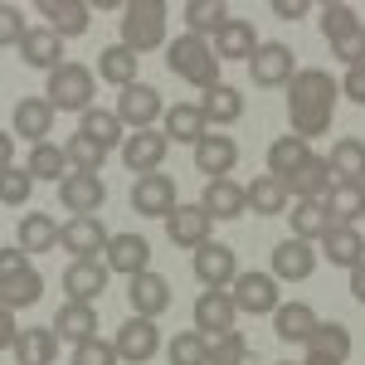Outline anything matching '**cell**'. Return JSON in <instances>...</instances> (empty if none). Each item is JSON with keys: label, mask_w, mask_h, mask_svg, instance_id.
<instances>
[{"label": "cell", "mask_w": 365, "mask_h": 365, "mask_svg": "<svg viewBox=\"0 0 365 365\" xmlns=\"http://www.w3.org/2000/svg\"><path fill=\"white\" fill-rule=\"evenodd\" d=\"M117 117H122V127H132V132H151V122L156 117H166L161 108V93L151 83H132L117 93Z\"/></svg>", "instance_id": "obj_6"}, {"label": "cell", "mask_w": 365, "mask_h": 365, "mask_svg": "<svg viewBox=\"0 0 365 365\" xmlns=\"http://www.w3.org/2000/svg\"><path fill=\"white\" fill-rule=\"evenodd\" d=\"M166 137L170 141H190V146H195L200 137H210V122H205V113H200V103H170Z\"/></svg>", "instance_id": "obj_32"}, {"label": "cell", "mask_w": 365, "mask_h": 365, "mask_svg": "<svg viewBox=\"0 0 365 365\" xmlns=\"http://www.w3.org/2000/svg\"><path fill=\"white\" fill-rule=\"evenodd\" d=\"M361 185H365V180H361Z\"/></svg>", "instance_id": "obj_60"}, {"label": "cell", "mask_w": 365, "mask_h": 365, "mask_svg": "<svg viewBox=\"0 0 365 365\" xmlns=\"http://www.w3.org/2000/svg\"><path fill=\"white\" fill-rule=\"evenodd\" d=\"M137 63H141V54H132L127 44H108L98 54V78L113 88H132L137 83Z\"/></svg>", "instance_id": "obj_29"}, {"label": "cell", "mask_w": 365, "mask_h": 365, "mask_svg": "<svg viewBox=\"0 0 365 365\" xmlns=\"http://www.w3.org/2000/svg\"><path fill=\"white\" fill-rule=\"evenodd\" d=\"M307 346L346 365V356H351V331H346L341 322H317V331H312V341H307Z\"/></svg>", "instance_id": "obj_44"}, {"label": "cell", "mask_w": 365, "mask_h": 365, "mask_svg": "<svg viewBox=\"0 0 365 365\" xmlns=\"http://www.w3.org/2000/svg\"><path fill=\"white\" fill-rule=\"evenodd\" d=\"M25 258H29L25 249H0V278H10V273H20V268H29Z\"/></svg>", "instance_id": "obj_55"}, {"label": "cell", "mask_w": 365, "mask_h": 365, "mask_svg": "<svg viewBox=\"0 0 365 365\" xmlns=\"http://www.w3.org/2000/svg\"><path fill=\"white\" fill-rule=\"evenodd\" d=\"M39 15L58 39L88 34V25H93V5H83V0H39Z\"/></svg>", "instance_id": "obj_17"}, {"label": "cell", "mask_w": 365, "mask_h": 365, "mask_svg": "<svg viewBox=\"0 0 365 365\" xmlns=\"http://www.w3.org/2000/svg\"><path fill=\"white\" fill-rule=\"evenodd\" d=\"M166 68H170V73H180L185 83L205 88V93L220 83V54H215V44L200 39V34H180V39H170Z\"/></svg>", "instance_id": "obj_2"}, {"label": "cell", "mask_w": 365, "mask_h": 365, "mask_svg": "<svg viewBox=\"0 0 365 365\" xmlns=\"http://www.w3.org/2000/svg\"><path fill=\"white\" fill-rule=\"evenodd\" d=\"M180 200H175V185H170V175L161 170H151V175H137V185H132V210L137 215H151V220H170V210H175Z\"/></svg>", "instance_id": "obj_10"}, {"label": "cell", "mask_w": 365, "mask_h": 365, "mask_svg": "<svg viewBox=\"0 0 365 365\" xmlns=\"http://www.w3.org/2000/svg\"><path fill=\"white\" fill-rule=\"evenodd\" d=\"M25 34H29L25 15H20L15 5H0V44H5V49H10V44H25Z\"/></svg>", "instance_id": "obj_52"}, {"label": "cell", "mask_w": 365, "mask_h": 365, "mask_svg": "<svg viewBox=\"0 0 365 365\" xmlns=\"http://www.w3.org/2000/svg\"><path fill=\"white\" fill-rule=\"evenodd\" d=\"M341 93H346L351 103H361V108H365V63H361V68H346V83H341Z\"/></svg>", "instance_id": "obj_53"}, {"label": "cell", "mask_w": 365, "mask_h": 365, "mask_svg": "<svg viewBox=\"0 0 365 365\" xmlns=\"http://www.w3.org/2000/svg\"><path fill=\"white\" fill-rule=\"evenodd\" d=\"M127 297H132V312L137 317H161L170 307V282L161 273H137L132 287H127Z\"/></svg>", "instance_id": "obj_24"}, {"label": "cell", "mask_w": 365, "mask_h": 365, "mask_svg": "<svg viewBox=\"0 0 365 365\" xmlns=\"http://www.w3.org/2000/svg\"><path fill=\"white\" fill-rule=\"evenodd\" d=\"M190 268H195V278L205 282V287H229V282L239 278V263H234V249L229 244H200L195 258H190Z\"/></svg>", "instance_id": "obj_13"}, {"label": "cell", "mask_w": 365, "mask_h": 365, "mask_svg": "<svg viewBox=\"0 0 365 365\" xmlns=\"http://www.w3.org/2000/svg\"><path fill=\"white\" fill-rule=\"evenodd\" d=\"M54 331L58 341H73V346H83V341L98 336V317H93V307L88 302H63L54 317Z\"/></svg>", "instance_id": "obj_30"}, {"label": "cell", "mask_w": 365, "mask_h": 365, "mask_svg": "<svg viewBox=\"0 0 365 365\" xmlns=\"http://www.w3.org/2000/svg\"><path fill=\"white\" fill-rule=\"evenodd\" d=\"M215 54H220V63H225V58H253L258 54V34H253L249 20H229V25L215 34Z\"/></svg>", "instance_id": "obj_34"}, {"label": "cell", "mask_w": 365, "mask_h": 365, "mask_svg": "<svg viewBox=\"0 0 365 365\" xmlns=\"http://www.w3.org/2000/svg\"><path fill=\"white\" fill-rule=\"evenodd\" d=\"M20 336H25V331H15V312L0 307V346H5V351H15V346H20Z\"/></svg>", "instance_id": "obj_54"}, {"label": "cell", "mask_w": 365, "mask_h": 365, "mask_svg": "<svg viewBox=\"0 0 365 365\" xmlns=\"http://www.w3.org/2000/svg\"><path fill=\"white\" fill-rule=\"evenodd\" d=\"M327 215H331V225H356L365 215V185L361 180H336L331 190H327Z\"/></svg>", "instance_id": "obj_27"}, {"label": "cell", "mask_w": 365, "mask_h": 365, "mask_svg": "<svg viewBox=\"0 0 365 365\" xmlns=\"http://www.w3.org/2000/svg\"><path fill=\"white\" fill-rule=\"evenodd\" d=\"M322 249H327V263H336V268H361L365 263V239L356 234V225H331Z\"/></svg>", "instance_id": "obj_26"}, {"label": "cell", "mask_w": 365, "mask_h": 365, "mask_svg": "<svg viewBox=\"0 0 365 365\" xmlns=\"http://www.w3.org/2000/svg\"><path fill=\"white\" fill-rule=\"evenodd\" d=\"M10 132L34 141V146H44V137L54 132V108H49V98H20V103H15V117H10Z\"/></svg>", "instance_id": "obj_18"}, {"label": "cell", "mask_w": 365, "mask_h": 365, "mask_svg": "<svg viewBox=\"0 0 365 365\" xmlns=\"http://www.w3.org/2000/svg\"><path fill=\"white\" fill-rule=\"evenodd\" d=\"M307 161H312V151L302 137H278L268 146V175H278V180H287L292 170H302Z\"/></svg>", "instance_id": "obj_36"}, {"label": "cell", "mask_w": 365, "mask_h": 365, "mask_svg": "<svg viewBox=\"0 0 365 365\" xmlns=\"http://www.w3.org/2000/svg\"><path fill=\"white\" fill-rule=\"evenodd\" d=\"M20 58H25L29 68H44V73H54V68H63V39H58L54 29H29L25 44H20Z\"/></svg>", "instance_id": "obj_25"}, {"label": "cell", "mask_w": 365, "mask_h": 365, "mask_svg": "<svg viewBox=\"0 0 365 365\" xmlns=\"http://www.w3.org/2000/svg\"><path fill=\"white\" fill-rule=\"evenodd\" d=\"M10 166H15V137L0 132V170H10Z\"/></svg>", "instance_id": "obj_57"}, {"label": "cell", "mask_w": 365, "mask_h": 365, "mask_svg": "<svg viewBox=\"0 0 365 365\" xmlns=\"http://www.w3.org/2000/svg\"><path fill=\"white\" fill-rule=\"evenodd\" d=\"M234 161H239V141L225 132H210L195 141V170H205L210 180H225V170H234Z\"/></svg>", "instance_id": "obj_20"}, {"label": "cell", "mask_w": 365, "mask_h": 365, "mask_svg": "<svg viewBox=\"0 0 365 365\" xmlns=\"http://www.w3.org/2000/svg\"><path fill=\"white\" fill-rule=\"evenodd\" d=\"M312 268H317V249H312L307 239H282V244H273V278L278 282H302L312 278Z\"/></svg>", "instance_id": "obj_15"}, {"label": "cell", "mask_w": 365, "mask_h": 365, "mask_svg": "<svg viewBox=\"0 0 365 365\" xmlns=\"http://www.w3.org/2000/svg\"><path fill=\"white\" fill-rule=\"evenodd\" d=\"M200 205L210 210V220H239L244 210H249V185H239V180H210L205 185V195H200Z\"/></svg>", "instance_id": "obj_22"}, {"label": "cell", "mask_w": 365, "mask_h": 365, "mask_svg": "<svg viewBox=\"0 0 365 365\" xmlns=\"http://www.w3.org/2000/svg\"><path fill=\"white\" fill-rule=\"evenodd\" d=\"M117 356L122 361H132V365H141V361H151L156 351H161V331H156V317H127L122 327H117Z\"/></svg>", "instance_id": "obj_5"}, {"label": "cell", "mask_w": 365, "mask_h": 365, "mask_svg": "<svg viewBox=\"0 0 365 365\" xmlns=\"http://www.w3.org/2000/svg\"><path fill=\"white\" fill-rule=\"evenodd\" d=\"M249 73L258 88H287L297 78V58L287 44H258V54L249 58Z\"/></svg>", "instance_id": "obj_8"}, {"label": "cell", "mask_w": 365, "mask_h": 365, "mask_svg": "<svg viewBox=\"0 0 365 365\" xmlns=\"http://www.w3.org/2000/svg\"><path fill=\"white\" fill-rule=\"evenodd\" d=\"M58 200H63V210H73V220H83V215H98V210H103L108 190H103V180H98L93 170H73V175L58 185Z\"/></svg>", "instance_id": "obj_14"}, {"label": "cell", "mask_w": 365, "mask_h": 365, "mask_svg": "<svg viewBox=\"0 0 365 365\" xmlns=\"http://www.w3.org/2000/svg\"><path fill=\"white\" fill-rule=\"evenodd\" d=\"M336 93L327 68H297V78L287 83V122H292V137H322L336 117Z\"/></svg>", "instance_id": "obj_1"}, {"label": "cell", "mask_w": 365, "mask_h": 365, "mask_svg": "<svg viewBox=\"0 0 365 365\" xmlns=\"http://www.w3.org/2000/svg\"><path fill=\"white\" fill-rule=\"evenodd\" d=\"M54 356H58V331H49V327H25V336L15 346V361L20 365H54Z\"/></svg>", "instance_id": "obj_35"}, {"label": "cell", "mask_w": 365, "mask_h": 365, "mask_svg": "<svg viewBox=\"0 0 365 365\" xmlns=\"http://www.w3.org/2000/svg\"><path fill=\"white\" fill-rule=\"evenodd\" d=\"M49 108L54 113H93V73H88L83 63H63L49 73Z\"/></svg>", "instance_id": "obj_4"}, {"label": "cell", "mask_w": 365, "mask_h": 365, "mask_svg": "<svg viewBox=\"0 0 365 365\" xmlns=\"http://www.w3.org/2000/svg\"><path fill=\"white\" fill-rule=\"evenodd\" d=\"M282 185H287V195H297V200H327V190H331V161L312 156L307 166L292 170Z\"/></svg>", "instance_id": "obj_28"}, {"label": "cell", "mask_w": 365, "mask_h": 365, "mask_svg": "<svg viewBox=\"0 0 365 365\" xmlns=\"http://www.w3.org/2000/svg\"><path fill=\"white\" fill-rule=\"evenodd\" d=\"M249 210L253 215H282V210H287V185H282L278 175L249 180Z\"/></svg>", "instance_id": "obj_39"}, {"label": "cell", "mask_w": 365, "mask_h": 365, "mask_svg": "<svg viewBox=\"0 0 365 365\" xmlns=\"http://www.w3.org/2000/svg\"><path fill=\"white\" fill-rule=\"evenodd\" d=\"M108 244H113V234L103 229L98 215H83V220L63 225V249L73 253V258H98V253H108Z\"/></svg>", "instance_id": "obj_19"}, {"label": "cell", "mask_w": 365, "mask_h": 365, "mask_svg": "<svg viewBox=\"0 0 365 365\" xmlns=\"http://www.w3.org/2000/svg\"><path fill=\"white\" fill-rule=\"evenodd\" d=\"M29 185H34V175H29V166H10L0 170V205H25L29 200Z\"/></svg>", "instance_id": "obj_48"}, {"label": "cell", "mask_w": 365, "mask_h": 365, "mask_svg": "<svg viewBox=\"0 0 365 365\" xmlns=\"http://www.w3.org/2000/svg\"><path fill=\"white\" fill-rule=\"evenodd\" d=\"M54 244H63V229L54 225V215H25L20 220V249L25 253H44Z\"/></svg>", "instance_id": "obj_37"}, {"label": "cell", "mask_w": 365, "mask_h": 365, "mask_svg": "<svg viewBox=\"0 0 365 365\" xmlns=\"http://www.w3.org/2000/svg\"><path fill=\"white\" fill-rule=\"evenodd\" d=\"M103 263H108L113 273H127V278L151 273V244H146L141 234H113V244H108V253H103Z\"/></svg>", "instance_id": "obj_16"}, {"label": "cell", "mask_w": 365, "mask_h": 365, "mask_svg": "<svg viewBox=\"0 0 365 365\" xmlns=\"http://www.w3.org/2000/svg\"><path fill=\"white\" fill-rule=\"evenodd\" d=\"M331 175H341V180H365V141L341 137L331 146Z\"/></svg>", "instance_id": "obj_43"}, {"label": "cell", "mask_w": 365, "mask_h": 365, "mask_svg": "<svg viewBox=\"0 0 365 365\" xmlns=\"http://www.w3.org/2000/svg\"><path fill=\"white\" fill-rule=\"evenodd\" d=\"M210 210L205 205H175L170 210V220H166V234H170V244L175 249H190L195 253L200 244H210Z\"/></svg>", "instance_id": "obj_11"}, {"label": "cell", "mask_w": 365, "mask_h": 365, "mask_svg": "<svg viewBox=\"0 0 365 365\" xmlns=\"http://www.w3.org/2000/svg\"><path fill=\"white\" fill-rule=\"evenodd\" d=\"M39 297H44V278H39L34 268H20V273L0 278V307L20 312V307H34Z\"/></svg>", "instance_id": "obj_31"}, {"label": "cell", "mask_w": 365, "mask_h": 365, "mask_svg": "<svg viewBox=\"0 0 365 365\" xmlns=\"http://www.w3.org/2000/svg\"><path fill=\"white\" fill-rule=\"evenodd\" d=\"M331 54H336L346 68H361L365 63V25L351 29V34H341V39H331Z\"/></svg>", "instance_id": "obj_50"}, {"label": "cell", "mask_w": 365, "mask_h": 365, "mask_svg": "<svg viewBox=\"0 0 365 365\" xmlns=\"http://www.w3.org/2000/svg\"><path fill=\"white\" fill-rule=\"evenodd\" d=\"M25 166H29V175H39V180H58V185L73 175V170H68V166H73V161H68V151H63V146H49V141L29 151Z\"/></svg>", "instance_id": "obj_38"}, {"label": "cell", "mask_w": 365, "mask_h": 365, "mask_svg": "<svg viewBox=\"0 0 365 365\" xmlns=\"http://www.w3.org/2000/svg\"><path fill=\"white\" fill-rule=\"evenodd\" d=\"M108 263H98V258H73L68 263V273H63V292H68V302H98L103 297V287H108Z\"/></svg>", "instance_id": "obj_12"}, {"label": "cell", "mask_w": 365, "mask_h": 365, "mask_svg": "<svg viewBox=\"0 0 365 365\" xmlns=\"http://www.w3.org/2000/svg\"><path fill=\"white\" fill-rule=\"evenodd\" d=\"M63 151H68L73 170H93V175L103 170V156H108V146H98V141H93V137H83V132H73Z\"/></svg>", "instance_id": "obj_46"}, {"label": "cell", "mask_w": 365, "mask_h": 365, "mask_svg": "<svg viewBox=\"0 0 365 365\" xmlns=\"http://www.w3.org/2000/svg\"><path fill=\"white\" fill-rule=\"evenodd\" d=\"M351 29H361V20H356L351 5H327V10H322V34H327V44L341 39V34H351Z\"/></svg>", "instance_id": "obj_49"}, {"label": "cell", "mask_w": 365, "mask_h": 365, "mask_svg": "<svg viewBox=\"0 0 365 365\" xmlns=\"http://www.w3.org/2000/svg\"><path fill=\"white\" fill-rule=\"evenodd\" d=\"M210 341V365H244L249 361V341L239 331H225V336H205Z\"/></svg>", "instance_id": "obj_47"}, {"label": "cell", "mask_w": 365, "mask_h": 365, "mask_svg": "<svg viewBox=\"0 0 365 365\" xmlns=\"http://www.w3.org/2000/svg\"><path fill=\"white\" fill-rule=\"evenodd\" d=\"M327 229H331L327 205H322V200H297V210H292V234L312 244V239H327Z\"/></svg>", "instance_id": "obj_41"}, {"label": "cell", "mask_w": 365, "mask_h": 365, "mask_svg": "<svg viewBox=\"0 0 365 365\" xmlns=\"http://www.w3.org/2000/svg\"><path fill=\"white\" fill-rule=\"evenodd\" d=\"M170 365H210V341L200 336V331L170 336Z\"/></svg>", "instance_id": "obj_45"}, {"label": "cell", "mask_w": 365, "mask_h": 365, "mask_svg": "<svg viewBox=\"0 0 365 365\" xmlns=\"http://www.w3.org/2000/svg\"><path fill=\"white\" fill-rule=\"evenodd\" d=\"M122 356H117L113 341H83V346H73V365H117Z\"/></svg>", "instance_id": "obj_51"}, {"label": "cell", "mask_w": 365, "mask_h": 365, "mask_svg": "<svg viewBox=\"0 0 365 365\" xmlns=\"http://www.w3.org/2000/svg\"><path fill=\"white\" fill-rule=\"evenodd\" d=\"M234 307L249 312V317H268L278 312V278L273 273H239L234 278Z\"/></svg>", "instance_id": "obj_9"}, {"label": "cell", "mask_w": 365, "mask_h": 365, "mask_svg": "<svg viewBox=\"0 0 365 365\" xmlns=\"http://www.w3.org/2000/svg\"><path fill=\"white\" fill-rule=\"evenodd\" d=\"M78 132H83V137H93L98 146H108V151H113V146H127V141H122V117H117V113H103V108L83 113Z\"/></svg>", "instance_id": "obj_42"}, {"label": "cell", "mask_w": 365, "mask_h": 365, "mask_svg": "<svg viewBox=\"0 0 365 365\" xmlns=\"http://www.w3.org/2000/svg\"><path fill=\"white\" fill-rule=\"evenodd\" d=\"M185 25H190V34H220V29L229 25V10H225V0H190L185 5Z\"/></svg>", "instance_id": "obj_40"}, {"label": "cell", "mask_w": 365, "mask_h": 365, "mask_svg": "<svg viewBox=\"0 0 365 365\" xmlns=\"http://www.w3.org/2000/svg\"><path fill=\"white\" fill-rule=\"evenodd\" d=\"M166 146H170L166 132H132L127 146H122V161H127V170L151 175V170H161V161H166Z\"/></svg>", "instance_id": "obj_21"}, {"label": "cell", "mask_w": 365, "mask_h": 365, "mask_svg": "<svg viewBox=\"0 0 365 365\" xmlns=\"http://www.w3.org/2000/svg\"><path fill=\"white\" fill-rule=\"evenodd\" d=\"M317 312L307 307V302H287V307L273 312V331H278V341H287V346H307L312 331H317Z\"/></svg>", "instance_id": "obj_23"}, {"label": "cell", "mask_w": 365, "mask_h": 365, "mask_svg": "<svg viewBox=\"0 0 365 365\" xmlns=\"http://www.w3.org/2000/svg\"><path fill=\"white\" fill-rule=\"evenodd\" d=\"M200 113H205V122L229 127V122H239V113H244V93L229 88V83H215L205 98H200Z\"/></svg>", "instance_id": "obj_33"}, {"label": "cell", "mask_w": 365, "mask_h": 365, "mask_svg": "<svg viewBox=\"0 0 365 365\" xmlns=\"http://www.w3.org/2000/svg\"><path fill=\"white\" fill-rule=\"evenodd\" d=\"M351 297L365 307V263H361V268H351Z\"/></svg>", "instance_id": "obj_58"}, {"label": "cell", "mask_w": 365, "mask_h": 365, "mask_svg": "<svg viewBox=\"0 0 365 365\" xmlns=\"http://www.w3.org/2000/svg\"><path fill=\"white\" fill-rule=\"evenodd\" d=\"M302 365H341V361H331V356H322V351H312V346H307V361H302Z\"/></svg>", "instance_id": "obj_59"}, {"label": "cell", "mask_w": 365, "mask_h": 365, "mask_svg": "<svg viewBox=\"0 0 365 365\" xmlns=\"http://www.w3.org/2000/svg\"><path fill=\"white\" fill-rule=\"evenodd\" d=\"M234 317H239V307H234V292H225V287H205L195 297V331L200 336L234 331Z\"/></svg>", "instance_id": "obj_7"}, {"label": "cell", "mask_w": 365, "mask_h": 365, "mask_svg": "<svg viewBox=\"0 0 365 365\" xmlns=\"http://www.w3.org/2000/svg\"><path fill=\"white\" fill-rule=\"evenodd\" d=\"M312 5L307 0H273V15H278V20H297V15H307Z\"/></svg>", "instance_id": "obj_56"}, {"label": "cell", "mask_w": 365, "mask_h": 365, "mask_svg": "<svg viewBox=\"0 0 365 365\" xmlns=\"http://www.w3.org/2000/svg\"><path fill=\"white\" fill-rule=\"evenodd\" d=\"M122 44L132 54L166 44V5L161 0H127L122 5Z\"/></svg>", "instance_id": "obj_3"}]
</instances>
